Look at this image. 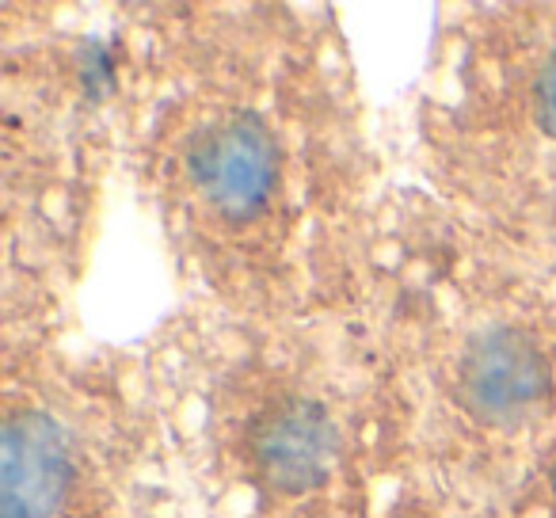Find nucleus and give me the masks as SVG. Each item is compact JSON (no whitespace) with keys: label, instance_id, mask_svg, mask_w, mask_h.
I'll return each instance as SVG.
<instances>
[{"label":"nucleus","instance_id":"nucleus-1","mask_svg":"<svg viewBox=\"0 0 556 518\" xmlns=\"http://www.w3.org/2000/svg\"><path fill=\"white\" fill-rule=\"evenodd\" d=\"M191 179L225 217L244 222L267 206L278 176V146L260 115L232 111L194 134L187 149Z\"/></svg>","mask_w":556,"mask_h":518},{"label":"nucleus","instance_id":"nucleus-2","mask_svg":"<svg viewBox=\"0 0 556 518\" xmlns=\"http://www.w3.org/2000/svg\"><path fill=\"white\" fill-rule=\"evenodd\" d=\"M545 393V358L515 328L477 336L457 366V396L484 424H515Z\"/></svg>","mask_w":556,"mask_h":518},{"label":"nucleus","instance_id":"nucleus-3","mask_svg":"<svg viewBox=\"0 0 556 518\" xmlns=\"http://www.w3.org/2000/svg\"><path fill=\"white\" fill-rule=\"evenodd\" d=\"M73 480L65 431L42 412H20L0 439V518H50Z\"/></svg>","mask_w":556,"mask_h":518},{"label":"nucleus","instance_id":"nucleus-4","mask_svg":"<svg viewBox=\"0 0 556 518\" xmlns=\"http://www.w3.org/2000/svg\"><path fill=\"white\" fill-rule=\"evenodd\" d=\"M255 469L278 492L302 495L328 480L336 462V427L317 401L282 396L248 431Z\"/></svg>","mask_w":556,"mask_h":518},{"label":"nucleus","instance_id":"nucleus-5","mask_svg":"<svg viewBox=\"0 0 556 518\" xmlns=\"http://www.w3.org/2000/svg\"><path fill=\"white\" fill-rule=\"evenodd\" d=\"M533 111H538V123L548 138H556V54L541 65L538 85H533Z\"/></svg>","mask_w":556,"mask_h":518},{"label":"nucleus","instance_id":"nucleus-6","mask_svg":"<svg viewBox=\"0 0 556 518\" xmlns=\"http://www.w3.org/2000/svg\"><path fill=\"white\" fill-rule=\"evenodd\" d=\"M553 488H556V472H553Z\"/></svg>","mask_w":556,"mask_h":518}]
</instances>
